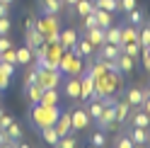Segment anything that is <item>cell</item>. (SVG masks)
Masks as SVG:
<instances>
[{
	"label": "cell",
	"instance_id": "obj_30",
	"mask_svg": "<svg viewBox=\"0 0 150 148\" xmlns=\"http://www.w3.org/2000/svg\"><path fill=\"white\" fill-rule=\"evenodd\" d=\"M121 46V53H126L131 58H138L140 56V44L138 41H128V44H119Z\"/></svg>",
	"mask_w": 150,
	"mask_h": 148
},
{
	"label": "cell",
	"instance_id": "obj_15",
	"mask_svg": "<svg viewBox=\"0 0 150 148\" xmlns=\"http://www.w3.org/2000/svg\"><path fill=\"white\" fill-rule=\"evenodd\" d=\"M114 66H116V70L121 75H128V73H133V58L126 56V53H119L114 58Z\"/></svg>",
	"mask_w": 150,
	"mask_h": 148
},
{
	"label": "cell",
	"instance_id": "obj_22",
	"mask_svg": "<svg viewBox=\"0 0 150 148\" xmlns=\"http://www.w3.org/2000/svg\"><path fill=\"white\" fill-rule=\"evenodd\" d=\"M53 126H56V131H58V136L70 134V112H61Z\"/></svg>",
	"mask_w": 150,
	"mask_h": 148
},
{
	"label": "cell",
	"instance_id": "obj_37",
	"mask_svg": "<svg viewBox=\"0 0 150 148\" xmlns=\"http://www.w3.org/2000/svg\"><path fill=\"white\" fill-rule=\"evenodd\" d=\"M10 29H12L10 17H0V36H10Z\"/></svg>",
	"mask_w": 150,
	"mask_h": 148
},
{
	"label": "cell",
	"instance_id": "obj_12",
	"mask_svg": "<svg viewBox=\"0 0 150 148\" xmlns=\"http://www.w3.org/2000/svg\"><path fill=\"white\" fill-rule=\"evenodd\" d=\"M39 7H41V15H61L65 10L63 0H39Z\"/></svg>",
	"mask_w": 150,
	"mask_h": 148
},
{
	"label": "cell",
	"instance_id": "obj_52",
	"mask_svg": "<svg viewBox=\"0 0 150 148\" xmlns=\"http://www.w3.org/2000/svg\"><path fill=\"white\" fill-rule=\"evenodd\" d=\"M75 3H78V0H63V5H65V7H73Z\"/></svg>",
	"mask_w": 150,
	"mask_h": 148
},
{
	"label": "cell",
	"instance_id": "obj_1",
	"mask_svg": "<svg viewBox=\"0 0 150 148\" xmlns=\"http://www.w3.org/2000/svg\"><path fill=\"white\" fill-rule=\"evenodd\" d=\"M124 90V75L119 70H107L104 75L95 78V97L92 100H102L107 95H119Z\"/></svg>",
	"mask_w": 150,
	"mask_h": 148
},
{
	"label": "cell",
	"instance_id": "obj_61",
	"mask_svg": "<svg viewBox=\"0 0 150 148\" xmlns=\"http://www.w3.org/2000/svg\"><path fill=\"white\" fill-rule=\"evenodd\" d=\"M0 92H3V90H0Z\"/></svg>",
	"mask_w": 150,
	"mask_h": 148
},
{
	"label": "cell",
	"instance_id": "obj_62",
	"mask_svg": "<svg viewBox=\"0 0 150 148\" xmlns=\"http://www.w3.org/2000/svg\"><path fill=\"white\" fill-rule=\"evenodd\" d=\"M104 148H107V146H104Z\"/></svg>",
	"mask_w": 150,
	"mask_h": 148
},
{
	"label": "cell",
	"instance_id": "obj_53",
	"mask_svg": "<svg viewBox=\"0 0 150 148\" xmlns=\"http://www.w3.org/2000/svg\"><path fill=\"white\" fill-rule=\"evenodd\" d=\"M17 148H32L29 143H22V141H17Z\"/></svg>",
	"mask_w": 150,
	"mask_h": 148
},
{
	"label": "cell",
	"instance_id": "obj_21",
	"mask_svg": "<svg viewBox=\"0 0 150 148\" xmlns=\"http://www.w3.org/2000/svg\"><path fill=\"white\" fill-rule=\"evenodd\" d=\"M131 109H133V107H128V105L124 102V100H119V102L114 105V112H116V124H119V126L128 122V117H131Z\"/></svg>",
	"mask_w": 150,
	"mask_h": 148
},
{
	"label": "cell",
	"instance_id": "obj_44",
	"mask_svg": "<svg viewBox=\"0 0 150 148\" xmlns=\"http://www.w3.org/2000/svg\"><path fill=\"white\" fill-rule=\"evenodd\" d=\"M7 49H12L10 36H0V53H3V51H7Z\"/></svg>",
	"mask_w": 150,
	"mask_h": 148
},
{
	"label": "cell",
	"instance_id": "obj_25",
	"mask_svg": "<svg viewBox=\"0 0 150 148\" xmlns=\"http://www.w3.org/2000/svg\"><path fill=\"white\" fill-rule=\"evenodd\" d=\"M104 41L107 44H121V27H107L104 29Z\"/></svg>",
	"mask_w": 150,
	"mask_h": 148
},
{
	"label": "cell",
	"instance_id": "obj_55",
	"mask_svg": "<svg viewBox=\"0 0 150 148\" xmlns=\"http://www.w3.org/2000/svg\"><path fill=\"white\" fill-rule=\"evenodd\" d=\"M133 148H148V146H140V143H133Z\"/></svg>",
	"mask_w": 150,
	"mask_h": 148
},
{
	"label": "cell",
	"instance_id": "obj_54",
	"mask_svg": "<svg viewBox=\"0 0 150 148\" xmlns=\"http://www.w3.org/2000/svg\"><path fill=\"white\" fill-rule=\"evenodd\" d=\"M143 95H145V100H150V88H145V90H143Z\"/></svg>",
	"mask_w": 150,
	"mask_h": 148
},
{
	"label": "cell",
	"instance_id": "obj_35",
	"mask_svg": "<svg viewBox=\"0 0 150 148\" xmlns=\"http://www.w3.org/2000/svg\"><path fill=\"white\" fill-rule=\"evenodd\" d=\"M138 44H140V49L150 46V27H143V29L138 32Z\"/></svg>",
	"mask_w": 150,
	"mask_h": 148
},
{
	"label": "cell",
	"instance_id": "obj_2",
	"mask_svg": "<svg viewBox=\"0 0 150 148\" xmlns=\"http://www.w3.org/2000/svg\"><path fill=\"white\" fill-rule=\"evenodd\" d=\"M58 114H61L58 105H41V102H36V105H32V109H29V119H32V124H34L36 129L53 126L56 119H58Z\"/></svg>",
	"mask_w": 150,
	"mask_h": 148
},
{
	"label": "cell",
	"instance_id": "obj_56",
	"mask_svg": "<svg viewBox=\"0 0 150 148\" xmlns=\"http://www.w3.org/2000/svg\"><path fill=\"white\" fill-rule=\"evenodd\" d=\"M0 3H5V5H10V3H12V0H0Z\"/></svg>",
	"mask_w": 150,
	"mask_h": 148
},
{
	"label": "cell",
	"instance_id": "obj_5",
	"mask_svg": "<svg viewBox=\"0 0 150 148\" xmlns=\"http://www.w3.org/2000/svg\"><path fill=\"white\" fill-rule=\"evenodd\" d=\"M63 80V73L61 70H49V68H39L36 66V85L41 90H49V88H58Z\"/></svg>",
	"mask_w": 150,
	"mask_h": 148
},
{
	"label": "cell",
	"instance_id": "obj_59",
	"mask_svg": "<svg viewBox=\"0 0 150 148\" xmlns=\"http://www.w3.org/2000/svg\"><path fill=\"white\" fill-rule=\"evenodd\" d=\"M85 148H95V146H92V143H87V146H85Z\"/></svg>",
	"mask_w": 150,
	"mask_h": 148
},
{
	"label": "cell",
	"instance_id": "obj_58",
	"mask_svg": "<svg viewBox=\"0 0 150 148\" xmlns=\"http://www.w3.org/2000/svg\"><path fill=\"white\" fill-rule=\"evenodd\" d=\"M3 114H5V109H3V107H0V117H3Z\"/></svg>",
	"mask_w": 150,
	"mask_h": 148
},
{
	"label": "cell",
	"instance_id": "obj_29",
	"mask_svg": "<svg viewBox=\"0 0 150 148\" xmlns=\"http://www.w3.org/2000/svg\"><path fill=\"white\" fill-rule=\"evenodd\" d=\"M58 88H49L41 92V105H58Z\"/></svg>",
	"mask_w": 150,
	"mask_h": 148
},
{
	"label": "cell",
	"instance_id": "obj_20",
	"mask_svg": "<svg viewBox=\"0 0 150 148\" xmlns=\"http://www.w3.org/2000/svg\"><path fill=\"white\" fill-rule=\"evenodd\" d=\"M92 10H95V0H78V3L70 7V12H75L78 17H87Z\"/></svg>",
	"mask_w": 150,
	"mask_h": 148
},
{
	"label": "cell",
	"instance_id": "obj_31",
	"mask_svg": "<svg viewBox=\"0 0 150 148\" xmlns=\"http://www.w3.org/2000/svg\"><path fill=\"white\" fill-rule=\"evenodd\" d=\"M24 92H27V100H29V102L32 105H36V102H41V88L39 85H36V83H34V85H29V88H24Z\"/></svg>",
	"mask_w": 150,
	"mask_h": 148
},
{
	"label": "cell",
	"instance_id": "obj_41",
	"mask_svg": "<svg viewBox=\"0 0 150 148\" xmlns=\"http://www.w3.org/2000/svg\"><path fill=\"white\" fill-rule=\"evenodd\" d=\"M0 61H5V63H12V66H17V63H15V46L0 53Z\"/></svg>",
	"mask_w": 150,
	"mask_h": 148
},
{
	"label": "cell",
	"instance_id": "obj_6",
	"mask_svg": "<svg viewBox=\"0 0 150 148\" xmlns=\"http://www.w3.org/2000/svg\"><path fill=\"white\" fill-rule=\"evenodd\" d=\"M90 122H92V119L87 117L85 107L70 109V131H73V134H75V131H85V129L90 126Z\"/></svg>",
	"mask_w": 150,
	"mask_h": 148
},
{
	"label": "cell",
	"instance_id": "obj_40",
	"mask_svg": "<svg viewBox=\"0 0 150 148\" xmlns=\"http://www.w3.org/2000/svg\"><path fill=\"white\" fill-rule=\"evenodd\" d=\"M80 20H82V29H85V32L92 29V27H97V20H95V15H92V12L87 17H80Z\"/></svg>",
	"mask_w": 150,
	"mask_h": 148
},
{
	"label": "cell",
	"instance_id": "obj_4",
	"mask_svg": "<svg viewBox=\"0 0 150 148\" xmlns=\"http://www.w3.org/2000/svg\"><path fill=\"white\" fill-rule=\"evenodd\" d=\"M58 70L63 75H80V73L85 70V61L78 58L73 51H63V56L58 61Z\"/></svg>",
	"mask_w": 150,
	"mask_h": 148
},
{
	"label": "cell",
	"instance_id": "obj_3",
	"mask_svg": "<svg viewBox=\"0 0 150 148\" xmlns=\"http://www.w3.org/2000/svg\"><path fill=\"white\" fill-rule=\"evenodd\" d=\"M34 27L44 34V39L49 41V44L58 41V36H61V17L58 15H41Z\"/></svg>",
	"mask_w": 150,
	"mask_h": 148
},
{
	"label": "cell",
	"instance_id": "obj_11",
	"mask_svg": "<svg viewBox=\"0 0 150 148\" xmlns=\"http://www.w3.org/2000/svg\"><path fill=\"white\" fill-rule=\"evenodd\" d=\"M80 39V34H78V29H73V27H68V29H61V36H58V44L63 46L65 51L68 49H73L75 46V41Z\"/></svg>",
	"mask_w": 150,
	"mask_h": 148
},
{
	"label": "cell",
	"instance_id": "obj_36",
	"mask_svg": "<svg viewBox=\"0 0 150 148\" xmlns=\"http://www.w3.org/2000/svg\"><path fill=\"white\" fill-rule=\"evenodd\" d=\"M126 15H128V24H133V27L143 22V12H140L138 7H133V10H131V12H126Z\"/></svg>",
	"mask_w": 150,
	"mask_h": 148
},
{
	"label": "cell",
	"instance_id": "obj_26",
	"mask_svg": "<svg viewBox=\"0 0 150 148\" xmlns=\"http://www.w3.org/2000/svg\"><path fill=\"white\" fill-rule=\"evenodd\" d=\"M128 41H138V29L133 24L121 27V44H128Z\"/></svg>",
	"mask_w": 150,
	"mask_h": 148
},
{
	"label": "cell",
	"instance_id": "obj_17",
	"mask_svg": "<svg viewBox=\"0 0 150 148\" xmlns=\"http://www.w3.org/2000/svg\"><path fill=\"white\" fill-rule=\"evenodd\" d=\"M92 15H95V20H97V27H102V29H107V27L114 24V12H107V10L95 7V10H92Z\"/></svg>",
	"mask_w": 150,
	"mask_h": 148
},
{
	"label": "cell",
	"instance_id": "obj_8",
	"mask_svg": "<svg viewBox=\"0 0 150 148\" xmlns=\"http://www.w3.org/2000/svg\"><path fill=\"white\" fill-rule=\"evenodd\" d=\"M68 51H73L75 56H78V58H82V61L95 56V46H92V44L85 39V36H82V39H78V41H75V46H73V49H68Z\"/></svg>",
	"mask_w": 150,
	"mask_h": 148
},
{
	"label": "cell",
	"instance_id": "obj_7",
	"mask_svg": "<svg viewBox=\"0 0 150 148\" xmlns=\"http://www.w3.org/2000/svg\"><path fill=\"white\" fill-rule=\"evenodd\" d=\"M92 97H95V78L87 70H82L80 73V102H87Z\"/></svg>",
	"mask_w": 150,
	"mask_h": 148
},
{
	"label": "cell",
	"instance_id": "obj_63",
	"mask_svg": "<svg viewBox=\"0 0 150 148\" xmlns=\"http://www.w3.org/2000/svg\"><path fill=\"white\" fill-rule=\"evenodd\" d=\"M148 148H150V146H148Z\"/></svg>",
	"mask_w": 150,
	"mask_h": 148
},
{
	"label": "cell",
	"instance_id": "obj_45",
	"mask_svg": "<svg viewBox=\"0 0 150 148\" xmlns=\"http://www.w3.org/2000/svg\"><path fill=\"white\" fill-rule=\"evenodd\" d=\"M12 122H15V119H12L10 114H3V117H0V129H3V131H5V129H7V126H10Z\"/></svg>",
	"mask_w": 150,
	"mask_h": 148
},
{
	"label": "cell",
	"instance_id": "obj_34",
	"mask_svg": "<svg viewBox=\"0 0 150 148\" xmlns=\"http://www.w3.org/2000/svg\"><path fill=\"white\" fill-rule=\"evenodd\" d=\"M5 131H7V136H10V138H12V141H20V138H22V126H20V124H17V122H12L10 126H7V129H5Z\"/></svg>",
	"mask_w": 150,
	"mask_h": 148
},
{
	"label": "cell",
	"instance_id": "obj_33",
	"mask_svg": "<svg viewBox=\"0 0 150 148\" xmlns=\"http://www.w3.org/2000/svg\"><path fill=\"white\" fill-rule=\"evenodd\" d=\"M90 143L95 146V148H104V146H107V134L102 131V129H99V131H95V134L90 136Z\"/></svg>",
	"mask_w": 150,
	"mask_h": 148
},
{
	"label": "cell",
	"instance_id": "obj_43",
	"mask_svg": "<svg viewBox=\"0 0 150 148\" xmlns=\"http://www.w3.org/2000/svg\"><path fill=\"white\" fill-rule=\"evenodd\" d=\"M0 70H3L5 75H10V78H12V73H15V66H12V63H5V61H0Z\"/></svg>",
	"mask_w": 150,
	"mask_h": 148
},
{
	"label": "cell",
	"instance_id": "obj_18",
	"mask_svg": "<svg viewBox=\"0 0 150 148\" xmlns=\"http://www.w3.org/2000/svg\"><path fill=\"white\" fill-rule=\"evenodd\" d=\"M128 138L133 143H140V146H148V129H143V126H131L128 129Z\"/></svg>",
	"mask_w": 150,
	"mask_h": 148
},
{
	"label": "cell",
	"instance_id": "obj_39",
	"mask_svg": "<svg viewBox=\"0 0 150 148\" xmlns=\"http://www.w3.org/2000/svg\"><path fill=\"white\" fill-rule=\"evenodd\" d=\"M133 7H138V0H119V10H124V12H131Z\"/></svg>",
	"mask_w": 150,
	"mask_h": 148
},
{
	"label": "cell",
	"instance_id": "obj_16",
	"mask_svg": "<svg viewBox=\"0 0 150 148\" xmlns=\"http://www.w3.org/2000/svg\"><path fill=\"white\" fill-rule=\"evenodd\" d=\"M85 39L95 46V51L99 49L102 44H104V29H102V27H92V29H87L85 32Z\"/></svg>",
	"mask_w": 150,
	"mask_h": 148
},
{
	"label": "cell",
	"instance_id": "obj_19",
	"mask_svg": "<svg viewBox=\"0 0 150 148\" xmlns=\"http://www.w3.org/2000/svg\"><path fill=\"white\" fill-rule=\"evenodd\" d=\"M24 39H27V46H29L32 51L36 49V46H41V44L46 41V39H44V34L36 29V27H34V29H27V32H24Z\"/></svg>",
	"mask_w": 150,
	"mask_h": 148
},
{
	"label": "cell",
	"instance_id": "obj_50",
	"mask_svg": "<svg viewBox=\"0 0 150 148\" xmlns=\"http://www.w3.org/2000/svg\"><path fill=\"white\" fill-rule=\"evenodd\" d=\"M0 148H17V141H7V143H3Z\"/></svg>",
	"mask_w": 150,
	"mask_h": 148
},
{
	"label": "cell",
	"instance_id": "obj_9",
	"mask_svg": "<svg viewBox=\"0 0 150 148\" xmlns=\"http://www.w3.org/2000/svg\"><path fill=\"white\" fill-rule=\"evenodd\" d=\"M95 53H97L99 61H114L119 53H121V46H119V44H107V41H104Z\"/></svg>",
	"mask_w": 150,
	"mask_h": 148
},
{
	"label": "cell",
	"instance_id": "obj_42",
	"mask_svg": "<svg viewBox=\"0 0 150 148\" xmlns=\"http://www.w3.org/2000/svg\"><path fill=\"white\" fill-rule=\"evenodd\" d=\"M140 58H143V68L150 73V49L145 46V49H140Z\"/></svg>",
	"mask_w": 150,
	"mask_h": 148
},
{
	"label": "cell",
	"instance_id": "obj_24",
	"mask_svg": "<svg viewBox=\"0 0 150 148\" xmlns=\"http://www.w3.org/2000/svg\"><path fill=\"white\" fill-rule=\"evenodd\" d=\"M102 109H104V105H102V100H87L85 102V112L90 119H97L102 114Z\"/></svg>",
	"mask_w": 150,
	"mask_h": 148
},
{
	"label": "cell",
	"instance_id": "obj_23",
	"mask_svg": "<svg viewBox=\"0 0 150 148\" xmlns=\"http://www.w3.org/2000/svg\"><path fill=\"white\" fill-rule=\"evenodd\" d=\"M128 122H131V126H143V129H150V114L148 112H133L128 117Z\"/></svg>",
	"mask_w": 150,
	"mask_h": 148
},
{
	"label": "cell",
	"instance_id": "obj_60",
	"mask_svg": "<svg viewBox=\"0 0 150 148\" xmlns=\"http://www.w3.org/2000/svg\"><path fill=\"white\" fill-rule=\"evenodd\" d=\"M148 49H150V46H148Z\"/></svg>",
	"mask_w": 150,
	"mask_h": 148
},
{
	"label": "cell",
	"instance_id": "obj_32",
	"mask_svg": "<svg viewBox=\"0 0 150 148\" xmlns=\"http://www.w3.org/2000/svg\"><path fill=\"white\" fill-rule=\"evenodd\" d=\"M95 7L107 10V12H116L119 10V0H95Z\"/></svg>",
	"mask_w": 150,
	"mask_h": 148
},
{
	"label": "cell",
	"instance_id": "obj_46",
	"mask_svg": "<svg viewBox=\"0 0 150 148\" xmlns=\"http://www.w3.org/2000/svg\"><path fill=\"white\" fill-rule=\"evenodd\" d=\"M7 85H10V75H5V73L0 70V90H5Z\"/></svg>",
	"mask_w": 150,
	"mask_h": 148
},
{
	"label": "cell",
	"instance_id": "obj_13",
	"mask_svg": "<svg viewBox=\"0 0 150 148\" xmlns=\"http://www.w3.org/2000/svg\"><path fill=\"white\" fill-rule=\"evenodd\" d=\"M124 102H126L128 107H133V109H138L140 105L145 102V95H143V88H131V90L126 92V97H124Z\"/></svg>",
	"mask_w": 150,
	"mask_h": 148
},
{
	"label": "cell",
	"instance_id": "obj_14",
	"mask_svg": "<svg viewBox=\"0 0 150 148\" xmlns=\"http://www.w3.org/2000/svg\"><path fill=\"white\" fill-rule=\"evenodd\" d=\"M32 61H34V51L27 44L20 46V49H15V63H17V66H29Z\"/></svg>",
	"mask_w": 150,
	"mask_h": 148
},
{
	"label": "cell",
	"instance_id": "obj_47",
	"mask_svg": "<svg viewBox=\"0 0 150 148\" xmlns=\"http://www.w3.org/2000/svg\"><path fill=\"white\" fill-rule=\"evenodd\" d=\"M0 17H10V5L0 3Z\"/></svg>",
	"mask_w": 150,
	"mask_h": 148
},
{
	"label": "cell",
	"instance_id": "obj_28",
	"mask_svg": "<svg viewBox=\"0 0 150 148\" xmlns=\"http://www.w3.org/2000/svg\"><path fill=\"white\" fill-rule=\"evenodd\" d=\"M53 148H78V138H75V136H73V131H70V134L61 136L58 141L53 143Z\"/></svg>",
	"mask_w": 150,
	"mask_h": 148
},
{
	"label": "cell",
	"instance_id": "obj_49",
	"mask_svg": "<svg viewBox=\"0 0 150 148\" xmlns=\"http://www.w3.org/2000/svg\"><path fill=\"white\" fill-rule=\"evenodd\" d=\"M7 141H12V138L7 136V131H3V129H0V146H3V143H7Z\"/></svg>",
	"mask_w": 150,
	"mask_h": 148
},
{
	"label": "cell",
	"instance_id": "obj_38",
	"mask_svg": "<svg viewBox=\"0 0 150 148\" xmlns=\"http://www.w3.org/2000/svg\"><path fill=\"white\" fill-rule=\"evenodd\" d=\"M116 148H133V141L128 138V134H121L116 138Z\"/></svg>",
	"mask_w": 150,
	"mask_h": 148
},
{
	"label": "cell",
	"instance_id": "obj_10",
	"mask_svg": "<svg viewBox=\"0 0 150 148\" xmlns=\"http://www.w3.org/2000/svg\"><path fill=\"white\" fill-rule=\"evenodd\" d=\"M65 97H70V100H78L80 102V75H65Z\"/></svg>",
	"mask_w": 150,
	"mask_h": 148
},
{
	"label": "cell",
	"instance_id": "obj_48",
	"mask_svg": "<svg viewBox=\"0 0 150 148\" xmlns=\"http://www.w3.org/2000/svg\"><path fill=\"white\" fill-rule=\"evenodd\" d=\"M34 24H36V20H32V17H27V20H24V32H27V29H34Z\"/></svg>",
	"mask_w": 150,
	"mask_h": 148
},
{
	"label": "cell",
	"instance_id": "obj_51",
	"mask_svg": "<svg viewBox=\"0 0 150 148\" xmlns=\"http://www.w3.org/2000/svg\"><path fill=\"white\" fill-rule=\"evenodd\" d=\"M140 107H143V112H148V114H150V100H145V102L140 105Z\"/></svg>",
	"mask_w": 150,
	"mask_h": 148
},
{
	"label": "cell",
	"instance_id": "obj_27",
	"mask_svg": "<svg viewBox=\"0 0 150 148\" xmlns=\"http://www.w3.org/2000/svg\"><path fill=\"white\" fill-rule=\"evenodd\" d=\"M41 131V138H44V143H49V146H53L56 141H58V131H56V126H44V129H39Z\"/></svg>",
	"mask_w": 150,
	"mask_h": 148
},
{
	"label": "cell",
	"instance_id": "obj_57",
	"mask_svg": "<svg viewBox=\"0 0 150 148\" xmlns=\"http://www.w3.org/2000/svg\"><path fill=\"white\" fill-rule=\"evenodd\" d=\"M148 146H150V129H148Z\"/></svg>",
	"mask_w": 150,
	"mask_h": 148
}]
</instances>
